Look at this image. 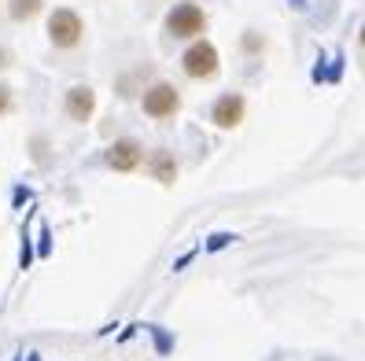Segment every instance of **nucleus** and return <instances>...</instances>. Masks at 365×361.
I'll list each match as a JSON object with an SVG mask.
<instances>
[{
  "label": "nucleus",
  "instance_id": "1",
  "mask_svg": "<svg viewBox=\"0 0 365 361\" xmlns=\"http://www.w3.org/2000/svg\"><path fill=\"white\" fill-rule=\"evenodd\" d=\"M81 19H78V11H71V8H59V11H52V19H48V37H52V45L56 48H74L78 41H81Z\"/></svg>",
  "mask_w": 365,
  "mask_h": 361
},
{
  "label": "nucleus",
  "instance_id": "2",
  "mask_svg": "<svg viewBox=\"0 0 365 361\" xmlns=\"http://www.w3.org/2000/svg\"><path fill=\"white\" fill-rule=\"evenodd\" d=\"M181 67L188 78H214L218 74V48L210 41H196L185 56H181Z\"/></svg>",
  "mask_w": 365,
  "mask_h": 361
},
{
  "label": "nucleus",
  "instance_id": "3",
  "mask_svg": "<svg viewBox=\"0 0 365 361\" xmlns=\"http://www.w3.org/2000/svg\"><path fill=\"white\" fill-rule=\"evenodd\" d=\"M178 108H181V96H178L174 85H166V81L152 85V89L144 93V115H152V118H170V115H178Z\"/></svg>",
  "mask_w": 365,
  "mask_h": 361
},
{
  "label": "nucleus",
  "instance_id": "4",
  "mask_svg": "<svg viewBox=\"0 0 365 361\" xmlns=\"http://www.w3.org/2000/svg\"><path fill=\"white\" fill-rule=\"evenodd\" d=\"M203 26H207V15L196 4H178L166 15V30L174 37H196V33H203Z\"/></svg>",
  "mask_w": 365,
  "mask_h": 361
},
{
  "label": "nucleus",
  "instance_id": "5",
  "mask_svg": "<svg viewBox=\"0 0 365 361\" xmlns=\"http://www.w3.org/2000/svg\"><path fill=\"white\" fill-rule=\"evenodd\" d=\"M140 159H144V152H140L137 140H115V147L107 152V166L118 169V174H130V169H137Z\"/></svg>",
  "mask_w": 365,
  "mask_h": 361
},
{
  "label": "nucleus",
  "instance_id": "6",
  "mask_svg": "<svg viewBox=\"0 0 365 361\" xmlns=\"http://www.w3.org/2000/svg\"><path fill=\"white\" fill-rule=\"evenodd\" d=\"M210 118L218 122L222 130H232V125H240V122H244V96H236V93L222 96L218 103H214V115H210Z\"/></svg>",
  "mask_w": 365,
  "mask_h": 361
},
{
  "label": "nucleus",
  "instance_id": "7",
  "mask_svg": "<svg viewBox=\"0 0 365 361\" xmlns=\"http://www.w3.org/2000/svg\"><path fill=\"white\" fill-rule=\"evenodd\" d=\"M93 111H96V96H93V89L78 85V89L67 93V115H71L74 122H89Z\"/></svg>",
  "mask_w": 365,
  "mask_h": 361
},
{
  "label": "nucleus",
  "instance_id": "8",
  "mask_svg": "<svg viewBox=\"0 0 365 361\" xmlns=\"http://www.w3.org/2000/svg\"><path fill=\"white\" fill-rule=\"evenodd\" d=\"M152 174H155V181L170 184V181H174V174H178V162L170 159L166 152H155V155H152Z\"/></svg>",
  "mask_w": 365,
  "mask_h": 361
},
{
  "label": "nucleus",
  "instance_id": "9",
  "mask_svg": "<svg viewBox=\"0 0 365 361\" xmlns=\"http://www.w3.org/2000/svg\"><path fill=\"white\" fill-rule=\"evenodd\" d=\"M41 11V0H11V19H34Z\"/></svg>",
  "mask_w": 365,
  "mask_h": 361
},
{
  "label": "nucleus",
  "instance_id": "10",
  "mask_svg": "<svg viewBox=\"0 0 365 361\" xmlns=\"http://www.w3.org/2000/svg\"><path fill=\"white\" fill-rule=\"evenodd\" d=\"M8 103H11V89H8V85H0V115L8 111Z\"/></svg>",
  "mask_w": 365,
  "mask_h": 361
},
{
  "label": "nucleus",
  "instance_id": "11",
  "mask_svg": "<svg viewBox=\"0 0 365 361\" xmlns=\"http://www.w3.org/2000/svg\"><path fill=\"white\" fill-rule=\"evenodd\" d=\"M8 59H11V56H8L4 48H0V70H4V67H8Z\"/></svg>",
  "mask_w": 365,
  "mask_h": 361
}]
</instances>
